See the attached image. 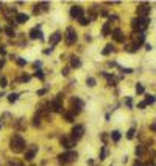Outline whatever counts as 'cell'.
Returning <instances> with one entry per match:
<instances>
[{
    "label": "cell",
    "mask_w": 156,
    "mask_h": 166,
    "mask_svg": "<svg viewBox=\"0 0 156 166\" xmlns=\"http://www.w3.org/2000/svg\"><path fill=\"white\" fill-rule=\"evenodd\" d=\"M9 149L16 154H20L22 151H25V140L20 135H14L9 141Z\"/></svg>",
    "instance_id": "1"
},
{
    "label": "cell",
    "mask_w": 156,
    "mask_h": 166,
    "mask_svg": "<svg viewBox=\"0 0 156 166\" xmlns=\"http://www.w3.org/2000/svg\"><path fill=\"white\" fill-rule=\"evenodd\" d=\"M148 24H150V19L148 17H136L131 22V25H133V28H134L136 33H144L147 30Z\"/></svg>",
    "instance_id": "2"
},
{
    "label": "cell",
    "mask_w": 156,
    "mask_h": 166,
    "mask_svg": "<svg viewBox=\"0 0 156 166\" xmlns=\"http://www.w3.org/2000/svg\"><path fill=\"white\" fill-rule=\"evenodd\" d=\"M75 158H77V152H66V154L58 155V160L61 165H67L69 162H73Z\"/></svg>",
    "instance_id": "3"
},
{
    "label": "cell",
    "mask_w": 156,
    "mask_h": 166,
    "mask_svg": "<svg viewBox=\"0 0 156 166\" xmlns=\"http://www.w3.org/2000/svg\"><path fill=\"white\" fill-rule=\"evenodd\" d=\"M75 41H77V33L72 27H69L66 31V42H67V45H72V44H75Z\"/></svg>",
    "instance_id": "4"
},
{
    "label": "cell",
    "mask_w": 156,
    "mask_h": 166,
    "mask_svg": "<svg viewBox=\"0 0 156 166\" xmlns=\"http://www.w3.org/2000/svg\"><path fill=\"white\" fill-rule=\"evenodd\" d=\"M150 13V5L148 3H141L138 5V16L139 17H147Z\"/></svg>",
    "instance_id": "5"
},
{
    "label": "cell",
    "mask_w": 156,
    "mask_h": 166,
    "mask_svg": "<svg viewBox=\"0 0 156 166\" xmlns=\"http://www.w3.org/2000/svg\"><path fill=\"white\" fill-rule=\"evenodd\" d=\"M83 107H84V104L80 99H72V115H78Z\"/></svg>",
    "instance_id": "6"
},
{
    "label": "cell",
    "mask_w": 156,
    "mask_h": 166,
    "mask_svg": "<svg viewBox=\"0 0 156 166\" xmlns=\"http://www.w3.org/2000/svg\"><path fill=\"white\" fill-rule=\"evenodd\" d=\"M83 133H84V127L83 125H75L73 129H72V138L77 141V140H80L81 136H83Z\"/></svg>",
    "instance_id": "7"
},
{
    "label": "cell",
    "mask_w": 156,
    "mask_h": 166,
    "mask_svg": "<svg viewBox=\"0 0 156 166\" xmlns=\"http://www.w3.org/2000/svg\"><path fill=\"white\" fill-rule=\"evenodd\" d=\"M70 16L73 19H81L83 17V8L81 6H72L70 8Z\"/></svg>",
    "instance_id": "8"
},
{
    "label": "cell",
    "mask_w": 156,
    "mask_h": 166,
    "mask_svg": "<svg viewBox=\"0 0 156 166\" xmlns=\"http://www.w3.org/2000/svg\"><path fill=\"white\" fill-rule=\"evenodd\" d=\"M61 144L66 147V149H72L75 144H77V141L73 140V138H67V136H63L61 138Z\"/></svg>",
    "instance_id": "9"
},
{
    "label": "cell",
    "mask_w": 156,
    "mask_h": 166,
    "mask_svg": "<svg viewBox=\"0 0 156 166\" xmlns=\"http://www.w3.org/2000/svg\"><path fill=\"white\" fill-rule=\"evenodd\" d=\"M36 152H38V146H30V149L25 152V160L27 162H31L33 158H34V155H36Z\"/></svg>",
    "instance_id": "10"
},
{
    "label": "cell",
    "mask_w": 156,
    "mask_h": 166,
    "mask_svg": "<svg viewBox=\"0 0 156 166\" xmlns=\"http://www.w3.org/2000/svg\"><path fill=\"white\" fill-rule=\"evenodd\" d=\"M111 35H113V39H114L116 42H123V41H125L123 33H122V30H119V28L113 30V31H111Z\"/></svg>",
    "instance_id": "11"
},
{
    "label": "cell",
    "mask_w": 156,
    "mask_h": 166,
    "mask_svg": "<svg viewBox=\"0 0 156 166\" xmlns=\"http://www.w3.org/2000/svg\"><path fill=\"white\" fill-rule=\"evenodd\" d=\"M63 39V35L59 33V31H55L52 36H50V39H48V42H50V45H55V44H58L59 41Z\"/></svg>",
    "instance_id": "12"
},
{
    "label": "cell",
    "mask_w": 156,
    "mask_h": 166,
    "mask_svg": "<svg viewBox=\"0 0 156 166\" xmlns=\"http://www.w3.org/2000/svg\"><path fill=\"white\" fill-rule=\"evenodd\" d=\"M30 38H31V39H42L44 36H42V31H41V28H39V27L33 28V30L30 31Z\"/></svg>",
    "instance_id": "13"
},
{
    "label": "cell",
    "mask_w": 156,
    "mask_h": 166,
    "mask_svg": "<svg viewBox=\"0 0 156 166\" xmlns=\"http://www.w3.org/2000/svg\"><path fill=\"white\" fill-rule=\"evenodd\" d=\"M50 105H52V110H53V111H56V113H63V104H61L59 99H55Z\"/></svg>",
    "instance_id": "14"
},
{
    "label": "cell",
    "mask_w": 156,
    "mask_h": 166,
    "mask_svg": "<svg viewBox=\"0 0 156 166\" xmlns=\"http://www.w3.org/2000/svg\"><path fill=\"white\" fill-rule=\"evenodd\" d=\"M28 19H30V16L25 14V13H17V16H16L17 24H25V22H28Z\"/></svg>",
    "instance_id": "15"
},
{
    "label": "cell",
    "mask_w": 156,
    "mask_h": 166,
    "mask_svg": "<svg viewBox=\"0 0 156 166\" xmlns=\"http://www.w3.org/2000/svg\"><path fill=\"white\" fill-rule=\"evenodd\" d=\"M70 66L72 67H80L81 66V60L78 56H70Z\"/></svg>",
    "instance_id": "16"
},
{
    "label": "cell",
    "mask_w": 156,
    "mask_h": 166,
    "mask_svg": "<svg viewBox=\"0 0 156 166\" xmlns=\"http://www.w3.org/2000/svg\"><path fill=\"white\" fill-rule=\"evenodd\" d=\"M102 35H103V36L111 35V27H109V22H106V24L103 25V28H102Z\"/></svg>",
    "instance_id": "17"
},
{
    "label": "cell",
    "mask_w": 156,
    "mask_h": 166,
    "mask_svg": "<svg viewBox=\"0 0 156 166\" xmlns=\"http://www.w3.org/2000/svg\"><path fill=\"white\" fill-rule=\"evenodd\" d=\"M103 75L106 77V80H108V83H109V85H113V86H114V85L117 83V78H116V77H113V75H109V74H103Z\"/></svg>",
    "instance_id": "18"
},
{
    "label": "cell",
    "mask_w": 156,
    "mask_h": 166,
    "mask_svg": "<svg viewBox=\"0 0 156 166\" xmlns=\"http://www.w3.org/2000/svg\"><path fill=\"white\" fill-rule=\"evenodd\" d=\"M144 102H145L147 105H148V104H155V102H156V97L153 96V94H147V96H145V100H144Z\"/></svg>",
    "instance_id": "19"
},
{
    "label": "cell",
    "mask_w": 156,
    "mask_h": 166,
    "mask_svg": "<svg viewBox=\"0 0 156 166\" xmlns=\"http://www.w3.org/2000/svg\"><path fill=\"white\" fill-rule=\"evenodd\" d=\"M111 138H113V141H119L120 140V132L119 130H114V132H111Z\"/></svg>",
    "instance_id": "20"
},
{
    "label": "cell",
    "mask_w": 156,
    "mask_h": 166,
    "mask_svg": "<svg viewBox=\"0 0 156 166\" xmlns=\"http://www.w3.org/2000/svg\"><path fill=\"white\" fill-rule=\"evenodd\" d=\"M144 154H145V147H144V146H138V147H136V155H138V157H142Z\"/></svg>",
    "instance_id": "21"
},
{
    "label": "cell",
    "mask_w": 156,
    "mask_h": 166,
    "mask_svg": "<svg viewBox=\"0 0 156 166\" xmlns=\"http://www.w3.org/2000/svg\"><path fill=\"white\" fill-rule=\"evenodd\" d=\"M111 52H113V44H108V45L103 49V52H102V53H103V55H109Z\"/></svg>",
    "instance_id": "22"
},
{
    "label": "cell",
    "mask_w": 156,
    "mask_h": 166,
    "mask_svg": "<svg viewBox=\"0 0 156 166\" xmlns=\"http://www.w3.org/2000/svg\"><path fill=\"white\" fill-rule=\"evenodd\" d=\"M144 91H145L144 85H142V83H138V85H136V93H138V94H144Z\"/></svg>",
    "instance_id": "23"
},
{
    "label": "cell",
    "mask_w": 156,
    "mask_h": 166,
    "mask_svg": "<svg viewBox=\"0 0 156 166\" xmlns=\"http://www.w3.org/2000/svg\"><path fill=\"white\" fill-rule=\"evenodd\" d=\"M17 97H19V94H17V93H11V94L8 96V100L13 104V102H16V100H17Z\"/></svg>",
    "instance_id": "24"
},
{
    "label": "cell",
    "mask_w": 156,
    "mask_h": 166,
    "mask_svg": "<svg viewBox=\"0 0 156 166\" xmlns=\"http://www.w3.org/2000/svg\"><path fill=\"white\" fill-rule=\"evenodd\" d=\"M134 133H136V129H134V127H131V129H130V130L127 132V138H128V140L134 138Z\"/></svg>",
    "instance_id": "25"
},
{
    "label": "cell",
    "mask_w": 156,
    "mask_h": 166,
    "mask_svg": "<svg viewBox=\"0 0 156 166\" xmlns=\"http://www.w3.org/2000/svg\"><path fill=\"white\" fill-rule=\"evenodd\" d=\"M5 33L8 35V36H14L16 33H14V28L13 27H5Z\"/></svg>",
    "instance_id": "26"
},
{
    "label": "cell",
    "mask_w": 156,
    "mask_h": 166,
    "mask_svg": "<svg viewBox=\"0 0 156 166\" xmlns=\"http://www.w3.org/2000/svg\"><path fill=\"white\" fill-rule=\"evenodd\" d=\"M125 50L127 52H136L138 49L134 47V44H125Z\"/></svg>",
    "instance_id": "27"
},
{
    "label": "cell",
    "mask_w": 156,
    "mask_h": 166,
    "mask_svg": "<svg viewBox=\"0 0 156 166\" xmlns=\"http://www.w3.org/2000/svg\"><path fill=\"white\" fill-rule=\"evenodd\" d=\"M106 155H108V149H106V146H103L102 147V154H100V160H105Z\"/></svg>",
    "instance_id": "28"
},
{
    "label": "cell",
    "mask_w": 156,
    "mask_h": 166,
    "mask_svg": "<svg viewBox=\"0 0 156 166\" xmlns=\"http://www.w3.org/2000/svg\"><path fill=\"white\" fill-rule=\"evenodd\" d=\"M64 118L67 122H73V115L72 113H64Z\"/></svg>",
    "instance_id": "29"
},
{
    "label": "cell",
    "mask_w": 156,
    "mask_h": 166,
    "mask_svg": "<svg viewBox=\"0 0 156 166\" xmlns=\"http://www.w3.org/2000/svg\"><path fill=\"white\" fill-rule=\"evenodd\" d=\"M34 77L39 78V80H44V72H42V71H36V72H34Z\"/></svg>",
    "instance_id": "30"
},
{
    "label": "cell",
    "mask_w": 156,
    "mask_h": 166,
    "mask_svg": "<svg viewBox=\"0 0 156 166\" xmlns=\"http://www.w3.org/2000/svg\"><path fill=\"white\" fill-rule=\"evenodd\" d=\"M86 83H88V86H95V78H92V77H89L88 80H86Z\"/></svg>",
    "instance_id": "31"
},
{
    "label": "cell",
    "mask_w": 156,
    "mask_h": 166,
    "mask_svg": "<svg viewBox=\"0 0 156 166\" xmlns=\"http://www.w3.org/2000/svg\"><path fill=\"white\" fill-rule=\"evenodd\" d=\"M78 20H80V24H81V25H88V24H89V22H91V20H89V19H88V17H84V16H83V17H81V19H78Z\"/></svg>",
    "instance_id": "32"
},
{
    "label": "cell",
    "mask_w": 156,
    "mask_h": 166,
    "mask_svg": "<svg viewBox=\"0 0 156 166\" xmlns=\"http://www.w3.org/2000/svg\"><path fill=\"white\" fill-rule=\"evenodd\" d=\"M16 61H17V64H19V66H25V64H27V60H25V58H19V56H17V60H16Z\"/></svg>",
    "instance_id": "33"
},
{
    "label": "cell",
    "mask_w": 156,
    "mask_h": 166,
    "mask_svg": "<svg viewBox=\"0 0 156 166\" xmlns=\"http://www.w3.org/2000/svg\"><path fill=\"white\" fill-rule=\"evenodd\" d=\"M6 85H8V80H6L5 77H2V78H0V86H2V88H6Z\"/></svg>",
    "instance_id": "34"
},
{
    "label": "cell",
    "mask_w": 156,
    "mask_h": 166,
    "mask_svg": "<svg viewBox=\"0 0 156 166\" xmlns=\"http://www.w3.org/2000/svg\"><path fill=\"white\" fill-rule=\"evenodd\" d=\"M125 104H127V107H128V108H133V100H131L130 97H128V99H125Z\"/></svg>",
    "instance_id": "35"
},
{
    "label": "cell",
    "mask_w": 156,
    "mask_h": 166,
    "mask_svg": "<svg viewBox=\"0 0 156 166\" xmlns=\"http://www.w3.org/2000/svg\"><path fill=\"white\" fill-rule=\"evenodd\" d=\"M122 72H123V74H131L133 69H131V67H122Z\"/></svg>",
    "instance_id": "36"
},
{
    "label": "cell",
    "mask_w": 156,
    "mask_h": 166,
    "mask_svg": "<svg viewBox=\"0 0 156 166\" xmlns=\"http://www.w3.org/2000/svg\"><path fill=\"white\" fill-rule=\"evenodd\" d=\"M69 74H70V67L67 66V67H64V69H63V75H66V77H67Z\"/></svg>",
    "instance_id": "37"
},
{
    "label": "cell",
    "mask_w": 156,
    "mask_h": 166,
    "mask_svg": "<svg viewBox=\"0 0 156 166\" xmlns=\"http://www.w3.org/2000/svg\"><path fill=\"white\" fill-rule=\"evenodd\" d=\"M33 121H34V122H33L34 125H39V121H41V118H39V115H36V116L33 118Z\"/></svg>",
    "instance_id": "38"
},
{
    "label": "cell",
    "mask_w": 156,
    "mask_h": 166,
    "mask_svg": "<svg viewBox=\"0 0 156 166\" xmlns=\"http://www.w3.org/2000/svg\"><path fill=\"white\" fill-rule=\"evenodd\" d=\"M145 107H147V104H145V102H139V104H138V108H139V110H144Z\"/></svg>",
    "instance_id": "39"
},
{
    "label": "cell",
    "mask_w": 156,
    "mask_h": 166,
    "mask_svg": "<svg viewBox=\"0 0 156 166\" xmlns=\"http://www.w3.org/2000/svg\"><path fill=\"white\" fill-rule=\"evenodd\" d=\"M20 82H30V75H22L20 77Z\"/></svg>",
    "instance_id": "40"
},
{
    "label": "cell",
    "mask_w": 156,
    "mask_h": 166,
    "mask_svg": "<svg viewBox=\"0 0 156 166\" xmlns=\"http://www.w3.org/2000/svg\"><path fill=\"white\" fill-rule=\"evenodd\" d=\"M117 19H119L117 16H108V20H109V22H114V20H117Z\"/></svg>",
    "instance_id": "41"
},
{
    "label": "cell",
    "mask_w": 156,
    "mask_h": 166,
    "mask_svg": "<svg viewBox=\"0 0 156 166\" xmlns=\"http://www.w3.org/2000/svg\"><path fill=\"white\" fill-rule=\"evenodd\" d=\"M45 93H47V88H44V89H39V91H38V96H44Z\"/></svg>",
    "instance_id": "42"
},
{
    "label": "cell",
    "mask_w": 156,
    "mask_h": 166,
    "mask_svg": "<svg viewBox=\"0 0 156 166\" xmlns=\"http://www.w3.org/2000/svg\"><path fill=\"white\" fill-rule=\"evenodd\" d=\"M6 53V50H5V47L3 45H0V55H5Z\"/></svg>",
    "instance_id": "43"
},
{
    "label": "cell",
    "mask_w": 156,
    "mask_h": 166,
    "mask_svg": "<svg viewBox=\"0 0 156 166\" xmlns=\"http://www.w3.org/2000/svg\"><path fill=\"white\" fill-rule=\"evenodd\" d=\"M133 166H144V163H142V162H139V160H136V162H134V165Z\"/></svg>",
    "instance_id": "44"
},
{
    "label": "cell",
    "mask_w": 156,
    "mask_h": 166,
    "mask_svg": "<svg viewBox=\"0 0 156 166\" xmlns=\"http://www.w3.org/2000/svg\"><path fill=\"white\" fill-rule=\"evenodd\" d=\"M11 166H23V165H20V163H17V162H11Z\"/></svg>",
    "instance_id": "45"
},
{
    "label": "cell",
    "mask_w": 156,
    "mask_h": 166,
    "mask_svg": "<svg viewBox=\"0 0 156 166\" xmlns=\"http://www.w3.org/2000/svg\"><path fill=\"white\" fill-rule=\"evenodd\" d=\"M50 52H52V47H50V49H45V50H44V53H45V55H48Z\"/></svg>",
    "instance_id": "46"
},
{
    "label": "cell",
    "mask_w": 156,
    "mask_h": 166,
    "mask_svg": "<svg viewBox=\"0 0 156 166\" xmlns=\"http://www.w3.org/2000/svg\"><path fill=\"white\" fill-rule=\"evenodd\" d=\"M145 49L147 50H152V44H145Z\"/></svg>",
    "instance_id": "47"
},
{
    "label": "cell",
    "mask_w": 156,
    "mask_h": 166,
    "mask_svg": "<svg viewBox=\"0 0 156 166\" xmlns=\"http://www.w3.org/2000/svg\"><path fill=\"white\" fill-rule=\"evenodd\" d=\"M41 64H42V63H41V61H36V63H34V67H39V66H41Z\"/></svg>",
    "instance_id": "48"
},
{
    "label": "cell",
    "mask_w": 156,
    "mask_h": 166,
    "mask_svg": "<svg viewBox=\"0 0 156 166\" xmlns=\"http://www.w3.org/2000/svg\"><path fill=\"white\" fill-rule=\"evenodd\" d=\"M150 129H152V130H155V132H156V124H152V125H150Z\"/></svg>",
    "instance_id": "49"
},
{
    "label": "cell",
    "mask_w": 156,
    "mask_h": 166,
    "mask_svg": "<svg viewBox=\"0 0 156 166\" xmlns=\"http://www.w3.org/2000/svg\"><path fill=\"white\" fill-rule=\"evenodd\" d=\"M2 96H3V94H0V97H2Z\"/></svg>",
    "instance_id": "50"
}]
</instances>
